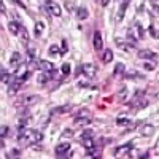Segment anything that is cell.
Instances as JSON below:
<instances>
[{"label":"cell","instance_id":"cell-1","mask_svg":"<svg viewBox=\"0 0 159 159\" xmlns=\"http://www.w3.org/2000/svg\"><path fill=\"white\" fill-rule=\"evenodd\" d=\"M15 75L18 76V80H19L21 83H24L25 80H27V78L30 76V70H29V67H27V65H24V64H21L19 67L16 69Z\"/></svg>","mask_w":159,"mask_h":159},{"label":"cell","instance_id":"cell-2","mask_svg":"<svg viewBox=\"0 0 159 159\" xmlns=\"http://www.w3.org/2000/svg\"><path fill=\"white\" fill-rule=\"evenodd\" d=\"M139 57L140 59H150V61H153V64L157 67V52H153L151 49H140L139 51Z\"/></svg>","mask_w":159,"mask_h":159},{"label":"cell","instance_id":"cell-3","mask_svg":"<svg viewBox=\"0 0 159 159\" xmlns=\"http://www.w3.org/2000/svg\"><path fill=\"white\" fill-rule=\"evenodd\" d=\"M45 8H48V13L51 16H61V7L54 2H51V0H46L45 2Z\"/></svg>","mask_w":159,"mask_h":159},{"label":"cell","instance_id":"cell-4","mask_svg":"<svg viewBox=\"0 0 159 159\" xmlns=\"http://www.w3.org/2000/svg\"><path fill=\"white\" fill-rule=\"evenodd\" d=\"M25 134H27V137L30 139V143H34V142H42V140H43V132H40V130H37V129H29V127H27Z\"/></svg>","mask_w":159,"mask_h":159},{"label":"cell","instance_id":"cell-5","mask_svg":"<svg viewBox=\"0 0 159 159\" xmlns=\"http://www.w3.org/2000/svg\"><path fill=\"white\" fill-rule=\"evenodd\" d=\"M83 73L89 78V80H94L96 78V73H97V69L94 64H84L83 65Z\"/></svg>","mask_w":159,"mask_h":159},{"label":"cell","instance_id":"cell-6","mask_svg":"<svg viewBox=\"0 0 159 159\" xmlns=\"http://www.w3.org/2000/svg\"><path fill=\"white\" fill-rule=\"evenodd\" d=\"M130 150H134V145H132V143L129 142V143L123 145V147H118V148L115 150V154H116V157H118V156H124V154L127 156Z\"/></svg>","mask_w":159,"mask_h":159},{"label":"cell","instance_id":"cell-7","mask_svg":"<svg viewBox=\"0 0 159 159\" xmlns=\"http://www.w3.org/2000/svg\"><path fill=\"white\" fill-rule=\"evenodd\" d=\"M124 78L126 80H134V81H137V80H145V76L142 73H139L135 69H130V70L124 72Z\"/></svg>","mask_w":159,"mask_h":159},{"label":"cell","instance_id":"cell-8","mask_svg":"<svg viewBox=\"0 0 159 159\" xmlns=\"http://www.w3.org/2000/svg\"><path fill=\"white\" fill-rule=\"evenodd\" d=\"M154 130H156L154 126H151V124H143V126L140 127V135H142V137H151V135L154 134Z\"/></svg>","mask_w":159,"mask_h":159},{"label":"cell","instance_id":"cell-9","mask_svg":"<svg viewBox=\"0 0 159 159\" xmlns=\"http://www.w3.org/2000/svg\"><path fill=\"white\" fill-rule=\"evenodd\" d=\"M35 61H37V48H35V45L29 43V46H27V64H32Z\"/></svg>","mask_w":159,"mask_h":159},{"label":"cell","instance_id":"cell-10","mask_svg":"<svg viewBox=\"0 0 159 159\" xmlns=\"http://www.w3.org/2000/svg\"><path fill=\"white\" fill-rule=\"evenodd\" d=\"M137 40H139V38L135 37V34H134V29H129V30L126 32V42H127V43H129L132 48H135V46H137V43H139Z\"/></svg>","mask_w":159,"mask_h":159},{"label":"cell","instance_id":"cell-11","mask_svg":"<svg viewBox=\"0 0 159 159\" xmlns=\"http://www.w3.org/2000/svg\"><path fill=\"white\" fill-rule=\"evenodd\" d=\"M21 62H22V56H21V52L15 51V52L11 54L10 65H11V67H19V65H21Z\"/></svg>","mask_w":159,"mask_h":159},{"label":"cell","instance_id":"cell-12","mask_svg":"<svg viewBox=\"0 0 159 159\" xmlns=\"http://www.w3.org/2000/svg\"><path fill=\"white\" fill-rule=\"evenodd\" d=\"M38 69H42V72H52V70H54V65H52L49 61L40 59L38 61Z\"/></svg>","mask_w":159,"mask_h":159},{"label":"cell","instance_id":"cell-13","mask_svg":"<svg viewBox=\"0 0 159 159\" xmlns=\"http://www.w3.org/2000/svg\"><path fill=\"white\" fill-rule=\"evenodd\" d=\"M115 45H116L119 49H123V51H130V49H132V46H130V45L126 42V40H123V38H118V37L115 38Z\"/></svg>","mask_w":159,"mask_h":159},{"label":"cell","instance_id":"cell-14","mask_svg":"<svg viewBox=\"0 0 159 159\" xmlns=\"http://www.w3.org/2000/svg\"><path fill=\"white\" fill-rule=\"evenodd\" d=\"M56 154L59 156V154H65V153H69L70 151V143L67 142V143H59L57 147H56Z\"/></svg>","mask_w":159,"mask_h":159},{"label":"cell","instance_id":"cell-15","mask_svg":"<svg viewBox=\"0 0 159 159\" xmlns=\"http://www.w3.org/2000/svg\"><path fill=\"white\" fill-rule=\"evenodd\" d=\"M8 29L13 35H19V30H21V24L18 21H10L8 22Z\"/></svg>","mask_w":159,"mask_h":159},{"label":"cell","instance_id":"cell-16","mask_svg":"<svg viewBox=\"0 0 159 159\" xmlns=\"http://www.w3.org/2000/svg\"><path fill=\"white\" fill-rule=\"evenodd\" d=\"M102 46H103L102 35H100V32H99V30H96V32H94V48H96L97 51H100V49H102Z\"/></svg>","mask_w":159,"mask_h":159},{"label":"cell","instance_id":"cell-17","mask_svg":"<svg viewBox=\"0 0 159 159\" xmlns=\"http://www.w3.org/2000/svg\"><path fill=\"white\" fill-rule=\"evenodd\" d=\"M129 105H137V110H142V108H145V107H148V100L145 99V97H140V99H137V100H132V103H129Z\"/></svg>","mask_w":159,"mask_h":159},{"label":"cell","instance_id":"cell-18","mask_svg":"<svg viewBox=\"0 0 159 159\" xmlns=\"http://www.w3.org/2000/svg\"><path fill=\"white\" fill-rule=\"evenodd\" d=\"M73 123H75V126H86V124L92 123V118H81V116H75Z\"/></svg>","mask_w":159,"mask_h":159},{"label":"cell","instance_id":"cell-19","mask_svg":"<svg viewBox=\"0 0 159 159\" xmlns=\"http://www.w3.org/2000/svg\"><path fill=\"white\" fill-rule=\"evenodd\" d=\"M88 16H89V11H88L84 7H78V8H76V18H78V19L83 21V19H88Z\"/></svg>","mask_w":159,"mask_h":159},{"label":"cell","instance_id":"cell-20","mask_svg":"<svg viewBox=\"0 0 159 159\" xmlns=\"http://www.w3.org/2000/svg\"><path fill=\"white\" fill-rule=\"evenodd\" d=\"M127 7H129V2L127 0H124V2L121 3V7H119V11H118V21H123V18H124V11L127 10Z\"/></svg>","mask_w":159,"mask_h":159},{"label":"cell","instance_id":"cell-21","mask_svg":"<svg viewBox=\"0 0 159 159\" xmlns=\"http://www.w3.org/2000/svg\"><path fill=\"white\" fill-rule=\"evenodd\" d=\"M72 110V105H62V107H57V108H52L51 110V115L52 113H57V115H61V113H67V111H70Z\"/></svg>","mask_w":159,"mask_h":159},{"label":"cell","instance_id":"cell-22","mask_svg":"<svg viewBox=\"0 0 159 159\" xmlns=\"http://www.w3.org/2000/svg\"><path fill=\"white\" fill-rule=\"evenodd\" d=\"M19 37L22 40V43H25L29 46V42H30V40H29V32L25 30V27H22V25H21V30H19Z\"/></svg>","mask_w":159,"mask_h":159},{"label":"cell","instance_id":"cell-23","mask_svg":"<svg viewBox=\"0 0 159 159\" xmlns=\"http://www.w3.org/2000/svg\"><path fill=\"white\" fill-rule=\"evenodd\" d=\"M19 86H21V81H16V83H13L8 86V96H15L16 92L19 91Z\"/></svg>","mask_w":159,"mask_h":159},{"label":"cell","instance_id":"cell-24","mask_svg":"<svg viewBox=\"0 0 159 159\" xmlns=\"http://www.w3.org/2000/svg\"><path fill=\"white\" fill-rule=\"evenodd\" d=\"M124 72H126V67H124V64H116V67H115V70H113V75L115 76H119V75H124Z\"/></svg>","mask_w":159,"mask_h":159},{"label":"cell","instance_id":"cell-25","mask_svg":"<svg viewBox=\"0 0 159 159\" xmlns=\"http://www.w3.org/2000/svg\"><path fill=\"white\" fill-rule=\"evenodd\" d=\"M96 137V132L92 129H84L81 132V135H80V139H94Z\"/></svg>","mask_w":159,"mask_h":159},{"label":"cell","instance_id":"cell-26","mask_svg":"<svg viewBox=\"0 0 159 159\" xmlns=\"http://www.w3.org/2000/svg\"><path fill=\"white\" fill-rule=\"evenodd\" d=\"M102 61H103L105 64L111 62V61H113V51H111V49H105L103 56H102Z\"/></svg>","mask_w":159,"mask_h":159},{"label":"cell","instance_id":"cell-27","mask_svg":"<svg viewBox=\"0 0 159 159\" xmlns=\"http://www.w3.org/2000/svg\"><path fill=\"white\" fill-rule=\"evenodd\" d=\"M0 81H2V83H7V84H8V81H10L8 70H7V69H3V67H2V70H0Z\"/></svg>","mask_w":159,"mask_h":159},{"label":"cell","instance_id":"cell-28","mask_svg":"<svg viewBox=\"0 0 159 159\" xmlns=\"http://www.w3.org/2000/svg\"><path fill=\"white\" fill-rule=\"evenodd\" d=\"M43 29H45V24L43 22H35V37H40L43 34Z\"/></svg>","mask_w":159,"mask_h":159},{"label":"cell","instance_id":"cell-29","mask_svg":"<svg viewBox=\"0 0 159 159\" xmlns=\"http://www.w3.org/2000/svg\"><path fill=\"white\" fill-rule=\"evenodd\" d=\"M91 81H92V80H89V78H88V80H80V81H78V86H80V88H91V89L94 88V89H96V86H92Z\"/></svg>","mask_w":159,"mask_h":159},{"label":"cell","instance_id":"cell-30","mask_svg":"<svg viewBox=\"0 0 159 159\" xmlns=\"http://www.w3.org/2000/svg\"><path fill=\"white\" fill-rule=\"evenodd\" d=\"M49 56H51V57L61 56V49L57 48V45H51V46H49Z\"/></svg>","mask_w":159,"mask_h":159},{"label":"cell","instance_id":"cell-31","mask_svg":"<svg viewBox=\"0 0 159 159\" xmlns=\"http://www.w3.org/2000/svg\"><path fill=\"white\" fill-rule=\"evenodd\" d=\"M135 30H137V38H143L145 37V29L140 22H135Z\"/></svg>","mask_w":159,"mask_h":159},{"label":"cell","instance_id":"cell-32","mask_svg":"<svg viewBox=\"0 0 159 159\" xmlns=\"http://www.w3.org/2000/svg\"><path fill=\"white\" fill-rule=\"evenodd\" d=\"M129 123H130V118H127V116H124V115H121V116L116 118V124H129Z\"/></svg>","mask_w":159,"mask_h":159},{"label":"cell","instance_id":"cell-33","mask_svg":"<svg viewBox=\"0 0 159 159\" xmlns=\"http://www.w3.org/2000/svg\"><path fill=\"white\" fill-rule=\"evenodd\" d=\"M76 116H81V118H92V113H91L88 108H81V110L76 113Z\"/></svg>","mask_w":159,"mask_h":159},{"label":"cell","instance_id":"cell-34","mask_svg":"<svg viewBox=\"0 0 159 159\" xmlns=\"http://www.w3.org/2000/svg\"><path fill=\"white\" fill-rule=\"evenodd\" d=\"M81 142H83V147H84L86 150H89V148L94 147V140H92V139H81Z\"/></svg>","mask_w":159,"mask_h":159},{"label":"cell","instance_id":"cell-35","mask_svg":"<svg viewBox=\"0 0 159 159\" xmlns=\"http://www.w3.org/2000/svg\"><path fill=\"white\" fill-rule=\"evenodd\" d=\"M127 92H129L127 88H121V91H119V94H118V100H119V102H123V100L127 97Z\"/></svg>","mask_w":159,"mask_h":159},{"label":"cell","instance_id":"cell-36","mask_svg":"<svg viewBox=\"0 0 159 159\" xmlns=\"http://www.w3.org/2000/svg\"><path fill=\"white\" fill-rule=\"evenodd\" d=\"M29 148H30V150H35V151H42V150H43V145L40 143V142H34V143L29 145Z\"/></svg>","mask_w":159,"mask_h":159},{"label":"cell","instance_id":"cell-37","mask_svg":"<svg viewBox=\"0 0 159 159\" xmlns=\"http://www.w3.org/2000/svg\"><path fill=\"white\" fill-rule=\"evenodd\" d=\"M61 72H62V75H70V72H72V69H70V64H62V67H61Z\"/></svg>","mask_w":159,"mask_h":159},{"label":"cell","instance_id":"cell-38","mask_svg":"<svg viewBox=\"0 0 159 159\" xmlns=\"http://www.w3.org/2000/svg\"><path fill=\"white\" fill-rule=\"evenodd\" d=\"M73 134H75V132H73L72 129H67V130H64V132H62L61 139H62V140H64V139H70V137H73Z\"/></svg>","mask_w":159,"mask_h":159},{"label":"cell","instance_id":"cell-39","mask_svg":"<svg viewBox=\"0 0 159 159\" xmlns=\"http://www.w3.org/2000/svg\"><path fill=\"white\" fill-rule=\"evenodd\" d=\"M148 32H150V35H151L153 38H156V40H157V29L154 27L153 24H150V27H148Z\"/></svg>","mask_w":159,"mask_h":159},{"label":"cell","instance_id":"cell-40","mask_svg":"<svg viewBox=\"0 0 159 159\" xmlns=\"http://www.w3.org/2000/svg\"><path fill=\"white\" fill-rule=\"evenodd\" d=\"M8 132H10V127L8 126H2V127H0V137L5 139L8 135Z\"/></svg>","mask_w":159,"mask_h":159},{"label":"cell","instance_id":"cell-41","mask_svg":"<svg viewBox=\"0 0 159 159\" xmlns=\"http://www.w3.org/2000/svg\"><path fill=\"white\" fill-rule=\"evenodd\" d=\"M69 51V46H67V40H62V43H61V56L65 54V52Z\"/></svg>","mask_w":159,"mask_h":159},{"label":"cell","instance_id":"cell-42","mask_svg":"<svg viewBox=\"0 0 159 159\" xmlns=\"http://www.w3.org/2000/svg\"><path fill=\"white\" fill-rule=\"evenodd\" d=\"M19 154H21V151L15 148V150H11V151H10V154H8L7 157H19Z\"/></svg>","mask_w":159,"mask_h":159},{"label":"cell","instance_id":"cell-43","mask_svg":"<svg viewBox=\"0 0 159 159\" xmlns=\"http://www.w3.org/2000/svg\"><path fill=\"white\" fill-rule=\"evenodd\" d=\"M143 67H145V70H154L156 65H154V64H151V62H147V64L143 65Z\"/></svg>","mask_w":159,"mask_h":159},{"label":"cell","instance_id":"cell-44","mask_svg":"<svg viewBox=\"0 0 159 159\" xmlns=\"http://www.w3.org/2000/svg\"><path fill=\"white\" fill-rule=\"evenodd\" d=\"M83 73V65H80V67L76 69V75H81Z\"/></svg>","mask_w":159,"mask_h":159},{"label":"cell","instance_id":"cell-45","mask_svg":"<svg viewBox=\"0 0 159 159\" xmlns=\"http://www.w3.org/2000/svg\"><path fill=\"white\" fill-rule=\"evenodd\" d=\"M15 3H18V5L21 7V8H25V3L22 2V0H18V2H15Z\"/></svg>","mask_w":159,"mask_h":159},{"label":"cell","instance_id":"cell-46","mask_svg":"<svg viewBox=\"0 0 159 159\" xmlns=\"http://www.w3.org/2000/svg\"><path fill=\"white\" fill-rule=\"evenodd\" d=\"M65 7H67L69 10H73V3L72 2H65Z\"/></svg>","mask_w":159,"mask_h":159},{"label":"cell","instance_id":"cell-47","mask_svg":"<svg viewBox=\"0 0 159 159\" xmlns=\"http://www.w3.org/2000/svg\"><path fill=\"white\" fill-rule=\"evenodd\" d=\"M108 3H110V0H102V2H100V5H102V7H107Z\"/></svg>","mask_w":159,"mask_h":159},{"label":"cell","instance_id":"cell-48","mask_svg":"<svg viewBox=\"0 0 159 159\" xmlns=\"http://www.w3.org/2000/svg\"><path fill=\"white\" fill-rule=\"evenodd\" d=\"M0 11H2V13H5V11H7V8H5V5H3V2H2V3H0Z\"/></svg>","mask_w":159,"mask_h":159}]
</instances>
